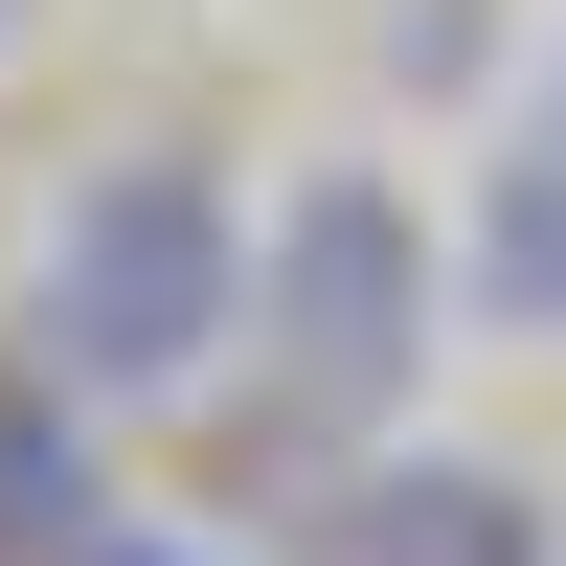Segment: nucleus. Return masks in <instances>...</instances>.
I'll use <instances>...</instances> for the list:
<instances>
[{
  "label": "nucleus",
  "instance_id": "1",
  "mask_svg": "<svg viewBox=\"0 0 566 566\" xmlns=\"http://www.w3.org/2000/svg\"><path fill=\"white\" fill-rule=\"evenodd\" d=\"M250 205H227L205 159H91L69 227H45V363H69L91 408H159L205 386L227 340H250Z\"/></svg>",
  "mask_w": 566,
  "mask_h": 566
},
{
  "label": "nucleus",
  "instance_id": "2",
  "mask_svg": "<svg viewBox=\"0 0 566 566\" xmlns=\"http://www.w3.org/2000/svg\"><path fill=\"white\" fill-rule=\"evenodd\" d=\"M250 340H272V386H295L317 431L408 408V363H431V227H408L386 181H295V205H272V272H250Z\"/></svg>",
  "mask_w": 566,
  "mask_h": 566
},
{
  "label": "nucleus",
  "instance_id": "3",
  "mask_svg": "<svg viewBox=\"0 0 566 566\" xmlns=\"http://www.w3.org/2000/svg\"><path fill=\"white\" fill-rule=\"evenodd\" d=\"M340 566H544V522H522V476L431 453V476H363L340 499Z\"/></svg>",
  "mask_w": 566,
  "mask_h": 566
},
{
  "label": "nucleus",
  "instance_id": "4",
  "mask_svg": "<svg viewBox=\"0 0 566 566\" xmlns=\"http://www.w3.org/2000/svg\"><path fill=\"white\" fill-rule=\"evenodd\" d=\"M476 295L522 317V340H566V114L499 159V205H476Z\"/></svg>",
  "mask_w": 566,
  "mask_h": 566
},
{
  "label": "nucleus",
  "instance_id": "5",
  "mask_svg": "<svg viewBox=\"0 0 566 566\" xmlns=\"http://www.w3.org/2000/svg\"><path fill=\"white\" fill-rule=\"evenodd\" d=\"M69 408H91V386H69ZM69 408L0 386V566H69V544H91V431H69Z\"/></svg>",
  "mask_w": 566,
  "mask_h": 566
},
{
  "label": "nucleus",
  "instance_id": "6",
  "mask_svg": "<svg viewBox=\"0 0 566 566\" xmlns=\"http://www.w3.org/2000/svg\"><path fill=\"white\" fill-rule=\"evenodd\" d=\"M69 566H205V544H136V522H91V544H69Z\"/></svg>",
  "mask_w": 566,
  "mask_h": 566
},
{
  "label": "nucleus",
  "instance_id": "7",
  "mask_svg": "<svg viewBox=\"0 0 566 566\" xmlns=\"http://www.w3.org/2000/svg\"><path fill=\"white\" fill-rule=\"evenodd\" d=\"M544 114H566V69H544Z\"/></svg>",
  "mask_w": 566,
  "mask_h": 566
}]
</instances>
